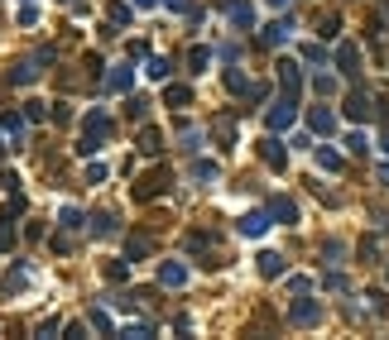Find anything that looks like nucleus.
I'll return each instance as SVG.
<instances>
[{
    "label": "nucleus",
    "instance_id": "nucleus-61",
    "mask_svg": "<svg viewBox=\"0 0 389 340\" xmlns=\"http://www.w3.org/2000/svg\"><path fill=\"white\" fill-rule=\"evenodd\" d=\"M0 158H5V130H0Z\"/></svg>",
    "mask_w": 389,
    "mask_h": 340
},
{
    "label": "nucleus",
    "instance_id": "nucleus-26",
    "mask_svg": "<svg viewBox=\"0 0 389 340\" xmlns=\"http://www.w3.org/2000/svg\"><path fill=\"white\" fill-rule=\"evenodd\" d=\"M144 72H149L154 81H168V77H173V58H159V53H154V58L144 63Z\"/></svg>",
    "mask_w": 389,
    "mask_h": 340
},
{
    "label": "nucleus",
    "instance_id": "nucleus-46",
    "mask_svg": "<svg viewBox=\"0 0 389 340\" xmlns=\"http://www.w3.org/2000/svg\"><path fill=\"white\" fill-rule=\"evenodd\" d=\"M245 96H250V105H264V101H269V86H264V81H250Z\"/></svg>",
    "mask_w": 389,
    "mask_h": 340
},
{
    "label": "nucleus",
    "instance_id": "nucleus-36",
    "mask_svg": "<svg viewBox=\"0 0 389 340\" xmlns=\"http://www.w3.org/2000/svg\"><path fill=\"white\" fill-rule=\"evenodd\" d=\"M25 283H29V268H25V263H20V268H15V273H10V278L0 283V292L10 297V292H15V288H25Z\"/></svg>",
    "mask_w": 389,
    "mask_h": 340
},
{
    "label": "nucleus",
    "instance_id": "nucleus-40",
    "mask_svg": "<svg viewBox=\"0 0 389 340\" xmlns=\"http://www.w3.org/2000/svg\"><path fill=\"white\" fill-rule=\"evenodd\" d=\"M365 149H370V144H365V134H361V130L346 134V154H351V158H365Z\"/></svg>",
    "mask_w": 389,
    "mask_h": 340
},
{
    "label": "nucleus",
    "instance_id": "nucleus-34",
    "mask_svg": "<svg viewBox=\"0 0 389 340\" xmlns=\"http://www.w3.org/2000/svg\"><path fill=\"white\" fill-rule=\"evenodd\" d=\"M183 244H188V249H193V254H207V249H212V244H217V235H202V230H193V235L183 240Z\"/></svg>",
    "mask_w": 389,
    "mask_h": 340
},
{
    "label": "nucleus",
    "instance_id": "nucleus-51",
    "mask_svg": "<svg viewBox=\"0 0 389 340\" xmlns=\"http://www.w3.org/2000/svg\"><path fill=\"white\" fill-rule=\"evenodd\" d=\"M82 178H87V183H101V178H106V163H87Z\"/></svg>",
    "mask_w": 389,
    "mask_h": 340
},
{
    "label": "nucleus",
    "instance_id": "nucleus-56",
    "mask_svg": "<svg viewBox=\"0 0 389 340\" xmlns=\"http://www.w3.org/2000/svg\"><path fill=\"white\" fill-rule=\"evenodd\" d=\"M34 58H39V63H44V67H49V63H53V67H58V48H49V44H44V48L34 53Z\"/></svg>",
    "mask_w": 389,
    "mask_h": 340
},
{
    "label": "nucleus",
    "instance_id": "nucleus-57",
    "mask_svg": "<svg viewBox=\"0 0 389 340\" xmlns=\"http://www.w3.org/2000/svg\"><path fill=\"white\" fill-rule=\"evenodd\" d=\"M361 254L375 263V259H380V244H375V240H361Z\"/></svg>",
    "mask_w": 389,
    "mask_h": 340
},
{
    "label": "nucleus",
    "instance_id": "nucleus-1",
    "mask_svg": "<svg viewBox=\"0 0 389 340\" xmlns=\"http://www.w3.org/2000/svg\"><path fill=\"white\" fill-rule=\"evenodd\" d=\"M111 134H115L111 115H106V110H91V115L82 120V144H77V154H96V149H101Z\"/></svg>",
    "mask_w": 389,
    "mask_h": 340
},
{
    "label": "nucleus",
    "instance_id": "nucleus-48",
    "mask_svg": "<svg viewBox=\"0 0 389 340\" xmlns=\"http://www.w3.org/2000/svg\"><path fill=\"white\" fill-rule=\"evenodd\" d=\"M58 331H63V321H58V316H49V321H39V326H34V336H58Z\"/></svg>",
    "mask_w": 389,
    "mask_h": 340
},
{
    "label": "nucleus",
    "instance_id": "nucleus-4",
    "mask_svg": "<svg viewBox=\"0 0 389 340\" xmlns=\"http://www.w3.org/2000/svg\"><path fill=\"white\" fill-rule=\"evenodd\" d=\"M39 77H44V63H39V58H15V63L5 67V81H10V86H34Z\"/></svg>",
    "mask_w": 389,
    "mask_h": 340
},
{
    "label": "nucleus",
    "instance_id": "nucleus-23",
    "mask_svg": "<svg viewBox=\"0 0 389 340\" xmlns=\"http://www.w3.org/2000/svg\"><path fill=\"white\" fill-rule=\"evenodd\" d=\"M226 15H231V25H236V29H255V10L245 5V0H231Z\"/></svg>",
    "mask_w": 389,
    "mask_h": 340
},
{
    "label": "nucleus",
    "instance_id": "nucleus-18",
    "mask_svg": "<svg viewBox=\"0 0 389 340\" xmlns=\"http://www.w3.org/2000/svg\"><path fill=\"white\" fill-rule=\"evenodd\" d=\"M135 149H139L144 158H159V154H164V134L154 130V125H144V130H139V139H135Z\"/></svg>",
    "mask_w": 389,
    "mask_h": 340
},
{
    "label": "nucleus",
    "instance_id": "nucleus-30",
    "mask_svg": "<svg viewBox=\"0 0 389 340\" xmlns=\"http://www.w3.org/2000/svg\"><path fill=\"white\" fill-rule=\"evenodd\" d=\"M101 273H106V283H125V278H130V259H111Z\"/></svg>",
    "mask_w": 389,
    "mask_h": 340
},
{
    "label": "nucleus",
    "instance_id": "nucleus-45",
    "mask_svg": "<svg viewBox=\"0 0 389 340\" xmlns=\"http://www.w3.org/2000/svg\"><path fill=\"white\" fill-rule=\"evenodd\" d=\"M125 58H130V63L149 58V44H144V39H130V44H125Z\"/></svg>",
    "mask_w": 389,
    "mask_h": 340
},
{
    "label": "nucleus",
    "instance_id": "nucleus-59",
    "mask_svg": "<svg viewBox=\"0 0 389 340\" xmlns=\"http://www.w3.org/2000/svg\"><path fill=\"white\" fill-rule=\"evenodd\" d=\"M269 5H274V10H288V5H293V0H269Z\"/></svg>",
    "mask_w": 389,
    "mask_h": 340
},
{
    "label": "nucleus",
    "instance_id": "nucleus-13",
    "mask_svg": "<svg viewBox=\"0 0 389 340\" xmlns=\"http://www.w3.org/2000/svg\"><path fill=\"white\" fill-rule=\"evenodd\" d=\"M307 130L327 139V134H336V115L327 110V105H312V110H307Z\"/></svg>",
    "mask_w": 389,
    "mask_h": 340
},
{
    "label": "nucleus",
    "instance_id": "nucleus-60",
    "mask_svg": "<svg viewBox=\"0 0 389 340\" xmlns=\"http://www.w3.org/2000/svg\"><path fill=\"white\" fill-rule=\"evenodd\" d=\"M380 149H385V154H389V130H385V139H380Z\"/></svg>",
    "mask_w": 389,
    "mask_h": 340
},
{
    "label": "nucleus",
    "instance_id": "nucleus-14",
    "mask_svg": "<svg viewBox=\"0 0 389 340\" xmlns=\"http://www.w3.org/2000/svg\"><path fill=\"white\" fill-rule=\"evenodd\" d=\"M91 235L96 240H115L120 235V216H115V211H96V216H91Z\"/></svg>",
    "mask_w": 389,
    "mask_h": 340
},
{
    "label": "nucleus",
    "instance_id": "nucleus-53",
    "mask_svg": "<svg viewBox=\"0 0 389 340\" xmlns=\"http://www.w3.org/2000/svg\"><path fill=\"white\" fill-rule=\"evenodd\" d=\"M68 120H72V105L58 101V105H53V125H68Z\"/></svg>",
    "mask_w": 389,
    "mask_h": 340
},
{
    "label": "nucleus",
    "instance_id": "nucleus-52",
    "mask_svg": "<svg viewBox=\"0 0 389 340\" xmlns=\"http://www.w3.org/2000/svg\"><path fill=\"white\" fill-rule=\"evenodd\" d=\"M159 5H168L173 15H193V0H159Z\"/></svg>",
    "mask_w": 389,
    "mask_h": 340
},
{
    "label": "nucleus",
    "instance_id": "nucleus-6",
    "mask_svg": "<svg viewBox=\"0 0 389 340\" xmlns=\"http://www.w3.org/2000/svg\"><path fill=\"white\" fill-rule=\"evenodd\" d=\"M341 115H346L351 125H365V120H375V101H370V91H361V86H356V91L346 96V105H341Z\"/></svg>",
    "mask_w": 389,
    "mask_h": 340
},
{
    "label": "nucleus",
    "instance_id": "nucleus-5",
    "mask_svg": "<svg viewBox=\"0 0 389 340\" xmlns=\"http://www.w3.org/2000/svg\"><path fill=\"white\" fill-rule=\"evenodd\" d=\"M293 120H298V96H279V101L269 105V115H264V125H269V134L288 130Z\"/></svg>",
    "mask_w": 389,
    "mask_h": 340
},
{
    "label": "nucleus",
    "instance_id": "nucleus-24",
    "mask_svg": "<svg viewBox=\"0 0 389 340\" xmlns=\"http://www.w3.org/2000/svg\"><path fill=\"white\" fill-rule=\"evenodd\" d=\"M312 154H317V168H322V173H341V168H346V158L336 154V149H327V144H317Z\"/></svg>",
    "mask_w": 389,
    "mask_h": 340
},
{
    "label": "nucleus",
    "instance_id": "nucleus-43",
    "mask_svg": "<svg viewBox=\"0 0 389 340\" xmlns=\"http://www.w3.org/2000/svg\"><path fill=\"white\" fill-rule=\"evenodd\" d=\"M312 91H317V96H332V91H336V77H332V72H317V77H312Z\"/></svg>",
    "mask_w": 389,
    "mask_h": 340
},
{
    "label": "nucleus",
    "instance_id": "nucleus-38",
    "mask_svg": "<svg viewBox=\"0 0 389 340\" xmlns=\"http://www.w3.org/2000/svg\"><path fill=\"white\" fill-rule=\"evenodd\" d=\"M25 120L29 125H44V120H49V105L44 101H25Z\"/></svg>",
    "mask_w": 389,
    "mask_h": 340
},
{
    "label": "nucleus",
    "instance_id": "nucleus-22",
    "mask_svg": "<svg viewBox=\"0 0 389 340\" xmlns=\"http://www.w3.org/2000/svg\"><path fill=\"white\" fill-rule=\"evenodd\" d=\"M164 105H173V110L193 105V86H183V81H168V86H164Z\"/></svg>",
    "mask_w": 389,
    "mask_h": 340
},
{
    "label": "nucleus",
    "instance_id": "nucleus-58",
    "mask_svg": "<svg viewBox=\"0 0 389 340\" xmlns=\"http://www.w3.org/2000/svg\"><path fill=\"white\" fill-rule=\"evenodd\" d=\"M130 5H135V10H154L159 0H130Z\"/></svg>",
    "mask_w": 389,
    "mask_h": 340
},
{
    "label": "nucleus",
    "instance_id": "nucleus-55",
    "mask_svg": "<svg viewBox=\"0 0 389 340\" xmlns=\"http://www.w3.org/2000/svg\"><path fill=\"white\" fill-rule=\"evenodd\" d=\"M20 25H25V29L39 25V10H34V5H25V10H20Z\"/></svg>",
    "mask_w": 389,
    "mask_h": 340
},
{
    "label": "nucleus",
    "instance_id": "nucleus-21",
    "mask_svg": "<svg viewBox=\"0 0 389 340\" xmlns=\"http://www.w3.org/2000/svg\"><path fill=\"white\" fill-rule=\"evenodd\" d=\"M130 81H135V67H130V58L106 72V91H130Z\"/></svg>",
    "mask_w": 389,
    "mask_h": 340
},
{
    "label": "nucleus",
    "instance_id": "nucleus-20",
    "mask_svg": "<svg viewBox=\"0 0 389 340\" xmlns=\"http://www.w3.org/2000/svg\"><path fill=\"white\" fill-rule=\"evenodd\" d=\"M125 25H130V5H120V0H115L111 10H106V29H101V34H106V39H115Z\"/></svg>",
    "mask_w": 389,
    "mask_h": 340
},
{
    "label": "nucleus",
    "instance_id": "nucleus-49",
    "mask_svg": "<svg viewBox=\"0 0 389 340\" xmlns=\"http://www.w3.org/2000/svg\"><path fill=\"white\" fill-rule=\"evenodd\" d=\"M365 297H370V312H385V307H389L385 288H370V292H365Z\"/></svg>",
    "mask_w": 389,
    "mask_h": 340
},
{
    "label": "nucleus",
    "instance_id": "nucleus-10",
    "mask_svg": "<svg viewBox=\"0 0 389 340\" xmlns=\"http://www.w3.org/2000/svg\"><path fill=\"white\" fill-rule=\"evenodd\" d=\"M274 67H279V86H283V96H298V91H303V67H298V63H288V58L274 63Z\"/></svg>",
    "mask_w": 389,
    "mask_h": 340
},
{
    "label": "nucleus",
    "instance_id": "nucleus-47",
    "mask_svg": "<svg viewBox=\"0 0 389 340\" xmlns=\"http://www.w3.org/2000/svg\"><path fill=\"white\" fill-rule=\"evenodd\" d=\"M322 288H327V292H346V273H336V268H332V273L322 278Z\"/></svg>",
    "mask_w": 389,
    "mask_h": 340
},
{
    "label": "nucleus",
    "instance_id": "nucleus-42",
    "mask_svg": "<svg viewBox=\"0 0 389 340\" xmlns=\"http://www.w3.org/2000/svg\"><path fill=\"white\" fill-rule=\"evenodd\" d=\"M87 326H91V331H101V336H111V331H115V326H111V316L101 312V307H96V312L87 316Z\"/></svg>",
    "mask_w": 389,
    "mask_h": 340
},
{
    "label": "nucleus",
    "instance_id": "nucleus-27",
    "mask_svg": "<svg viewBox=\"0 0 389 340\" xmlns=\"http://www.w3.org/2000/svg\"><path fill=\"white\" fill-rule=\"evenodd\" d=\"M226 91H231V96H245V91H250V77H245L241 67H226Z\"/></svg>",
    "mask_w": 389,
    "mask_h": 340
},
{
    "label": "nucleus",
    "instance_id": "nucleus-11",
    "mask_svg": "<svg viewBox=\"0 0 389 340\" xmlns=\"http://www.w3.org/2000/svg\"><path fill=\"white\" fill-rule=\"evenodd\" d=\"M269 225H274V216H269V211H250V216H241V225H236V230H241L245 240H260Z\"/></svg>",
    "mask_w": 389,
    "mask_h": 340
},
{
    "label": "nucleus",
    "instance_id": "nucleus-19",
    "mask_svg": "<svg viewBox=\"0 0 389 340\" xmlns=\"http://www.w3.org/2000/svg\"><path fill=\"white\" fill-rule=\"evenodd\" d=\"M212 130H217L222 154H231V149H236V115H217V120H212Z\"/></svg>",
    "mask_w": 389,
    "mask_h": 340
},
{
    "label": "nucleus",
    "instance_id": "nucleus-15",
    "mask_svg": "<svg viewBox=\"0 0 389 340\" xmlns=\"http://www.w3.org/2000/svg\"><path fill=\"white\" fill-rule=\"evenodd\" d=\"M269 216L279 225H298V202L293 197H269Z\"/></svg>",
    "mask_w": 389,
    "mask_h": 340
},
{
    "label": "nucleus",
    "instance_id": "nucleus-39",
    "mask_svg": "<svg viewBox=\"0 0 389 340\" xmlns=\"http://www.w3.org/2000/svg\"><path fill=\"white\" fill-rule=\"evenodd\" d=\"M125 115H130V120H144V115H149V96H130V101H125Z\"/></svg>",
    "mask_w": 389,
    "mask_h": 340
},
{
    "label": "nucleus",
    "instance_id": "nucleus-3",
    "mask_svg": "<svg viewBox=\"0 0 389 340\" xmlns=\"http://www.w3.org/2000/svg\"><path fill=\"white\" fill-rule=\"evenodd\" d=\"M288 321H293V326H317V321H322V302L307 297V292H293V302H288Z\"/></svg>",
    "mask_w": 389,
    "mask_h": 340
},
{
    "label": "nucleus",
    "instance_id": "nucleus-50",
    "mask_svg": "<svg viewBox=\"0 0 389 340\" xmlns=\"http://www.w3.org/2000/svg\"><path fill=\"white\" fill-rule=\"evenodd\" d=\"M183 149L197 154V149H202V134H197V130H183Z\"/></svg>",
    "mask_w": 389,
    "mask_h": 340
},
{
    "label": "nucleus",
    "instance_id": "nucleus-54",
    "mask_svg": "<svg viewBox=\"0 0 389 340\" xmlns=\"http://www.w3.org/2000/svg\"><path fill=\"white\" fill-rule=\"evenodd\" d=\"M63 331H68V340H82V336H87V321H68Z\"/></svg>",
    "mask_w": 389,
    "mask_h": 340
},
{
    "label": "nucleus",
    "instance_id": "nucleus-31",
    "mask_svg": "<svg viewBox=\"0 0 389 340\" xmlns=\"http://www.w3.org/2000/svg\"><path fill=\"white\" fill-rule=\"evenodd\" d=\"M341 34V15H317V39H336Z\"/></svg>",
    "mask_w": 389,
    "mask_h": 340
},
{
    "label": "nucleus",
    "instance_id": "nucleus-17",
    "mask_svg": "<svg viewBox=\"0 0 389 340\" xmlns=\"http://www.w3.org/2000/svg\"><path fill=\"white\" fill-rule=\"evenodd\" d=\"M183 283H188V268H183L178 259L159 263V288H183Z\"/></svg>",
    "mask_w": 389,
    "mask_h": 340
},
{
    "label": "nucleus",
    "instance_id": "nucleus-12",
    "mask_svg": "<svg viewBox=\"0 0 389 340\" xmlns=\"http://www.w3.org/2000/svg\"><path fill=\"white\" fill-rule=\"evenodd\" d=\"M154 254V235H144V230H135V235H125V259L139 263V259H149Z\"/></svg>",
    "mask_w": 389,
    "mask_h": 340
},
{
    "label": "nucleus",
    "instance_id": "nucleus-44",
    "mask_svg": "<svg viewBox=\"0 0 389 340\" xmlns=\"http://www.w3.org/2000/svg\"><path fill=\"white\" fill-rule=\"evenodd\" d=\"M298 58H303V63H327V48H322V44H303Z\"/></svg>",
    "mask_w": 389,
    "mask_h": 340
},
{
    "label": "nucleus",
    "instance_id": "nucleus-33",
    "mask_svg": "<svg viewBox=\"0 0 389 340\" xmlns=\"http://www.w3.org/2000/svg\"><path fill=\"white\" fill-rule=\"evenodd\" d=\"M49 244H53V254H72V249H77V240H72V230H63V225H58V235L49 240Z\"/></svg>",
    "mask_w": 389,
    "mask_h": 340
},
{
    "label": "nucleus",
    "instance_id": "nucleus-35",
    "mask_svg": "<svg viewBox=\"0 0 389 340\" xmlns=\"http://www.w3.org/2000/svg\"><path fill=\"white\" fill-rule=\"evenodd\" d=\"M101 67H106V63H101L96 53H87V58H82V72H87V81H91V86L101 81Z\"/></svg>",
    "mask_w": 389,
    "mask_h": 340
},
{
    "label": "nucleus",
    "instance_id": "nucleus-32",
    "mask_svg": "<svg viewBox=\"0 0 389 340\" xmlns=\"http://www.w3.org/2000/svg\"><path fill=\"white\" fill-rule=\"evenodd\" d=\"M322 263H346V244H341V240H327V244H322Z\"/></svg>",
    "mask_w": 389,
    "mask_h": 340
},
{
    "label": "nucleus",
    "instance_id": "nucleus-7",
    "mask_svg": "<svg viewBox=\"0 0 389 340\" xmlns=\"http://www.w3.org/2000/svg\"><path fill=\"white\" fill-rule=\"evenodd\" d=\"M332 63H336V72H341V77H361V48H356V44H336V53H332Z\"/></svg>",
    "mask_w": 389,
    "mask_h": 340
},
{
    "label": "nucleus",
    "instance_id": "nucleus-41",
    "mask_svg": "<svg viewBox=\"0 0 389 340\" xmlns=\"http://www.w3.org/2000/svg\"><path fill=\"white\" fill-rule=\"evenodd\" d=\"M217 173H222V168H217V163H207V158H197V163H193V178H197V183H212Z\"/></svg>",
    "mask_w": 389,
    "mask_h": 340
},
{
    "label": "nucleus",
    "instance_id": "nucleus-8",
    "mask_svg": "<svg viewBox=\"0 0 389 340\" xmlns=\"http://www.w3.org/2000/svg\"><path fill=\"white\" fill-rule=\"evenodd\" d=\"M0 130H5V139L20 149L29 139V120H25V110H0Z\"/></svg>",
    "mask_w": 389,
    "mask_h": 340
},
{
    "label": "nucleus",
    "instance_id": "nucleus-16",
    "mask_svg": "<svg viewBox=\"0 0 389 340\" xmlns=\"http://www.w3.org/2000/svg\"><path fill=\"white\" fill-rule=\"evenodd\" d=\"M288 34H293V20L283 15V20H274V25H264L260 44H264V48H279V44H288Z\"/></svg>",
    "mask_w": 389,
    "mask_h": 340
},
{
    "label": "nucleus",
    "instance_id": "nucleus-2",
    "mask_svg": "<svg viewBox=\"0 0 389 340\" xmlns=\"http://www.w3.org/2000/svg\"><path fill=\"white\" fill-rule=\"evenodd\" d=\"M168 187H173V173H168V168H154V173H144V178L130 187V197H135V202H154V197H164Z\"/></svg>",
    "mask_w": 389,
    "mask_h": 340
},
{
    "label": "nucleus",
    "instance_id": "nucleus-62",
    "mask_svg": "<svg viewBox=\"0 0 389 340\" xmlns=\"http://www.w3.org/2000/svg\"><path fill=\"white\" fill-rule=\"evenodd\" d=\"M385 278H389V268H385Z\"/></svg>",
    "mask_w": 389,
    "mask_h": 340
},
{
    "label": "nucleus",
    "instance_id": "nucleus-29",
    "mask_svg": "<svg viewBox=\"0 0 389 340\" xmlns=\"http://www.w3.org/2000/svg\"><path fill=\"white\" fill-rule=\"evenodd\" d=\"M207 63H212V48L193 44V48H188V72H207Z\"/></svg>",
    "mask_w": 389,
    "mask_h": 340
},
{
    "label": "nucleus",
    "instance_id": "nucleus-25",
    "mask_svg": "<svg viewBox=\"0 0 389 340\" xmlns=\"http://www.w3.org/2000/svg\"><path fill=\"white\" fill-rule=\"evenodd\" d=\"M283 268H288L283 254H274V249H264V254H260V273H264V278H279Z\"/></svg>",
    "mask_w": 389,
    "mask_h": 340
},
{
    "label": "nucleus",
    "instance_id": "nucleus-28",
    "mask_svg": "<svg viewBox=\"0 0 389 340\" xmlns=\"http://www.w3.org/2000/svg\"><path fill=\"white\" fill-rule=\"evenodd\" d=\"M58 225L77 235V230H82V225H87V216H82V211H77V207H63V211H58Z\"/></svg>",
    "mask_w": 389,
    "mask_h": 340
},
{
    "label": "nucleus",
    "instance_id": "nucleus-9",
    "mask_svg": "<svg viewBox=\"0 0 389 340\" xmlns=\"http://www.w3.org/2000/svg\"><path fill=\"white\" fill-rule=\"evenodd\" d=\"M260 158H264V163H269L274 173H283V168H288V149L279 144L274 134H264V139H260Z\"/></svg>",
    "mask_w": 389,
    "mask_h": 340
},
{
    "label": "nucleus",
    "instance_id": "nucleus-37",
    "mask_svg": "<svg viewBox=\"0 0 389 340\" xmlns=\"http://www.w3.org/2000/svg\"><path fill=\"white\" fill-rule=\"evenodd\" d=\"M120 336H135V340H149L154 336V321H125V331Z\"/></svg>",
    "mask_w": 389,
    "mask_h": 340
}]
</instances>
